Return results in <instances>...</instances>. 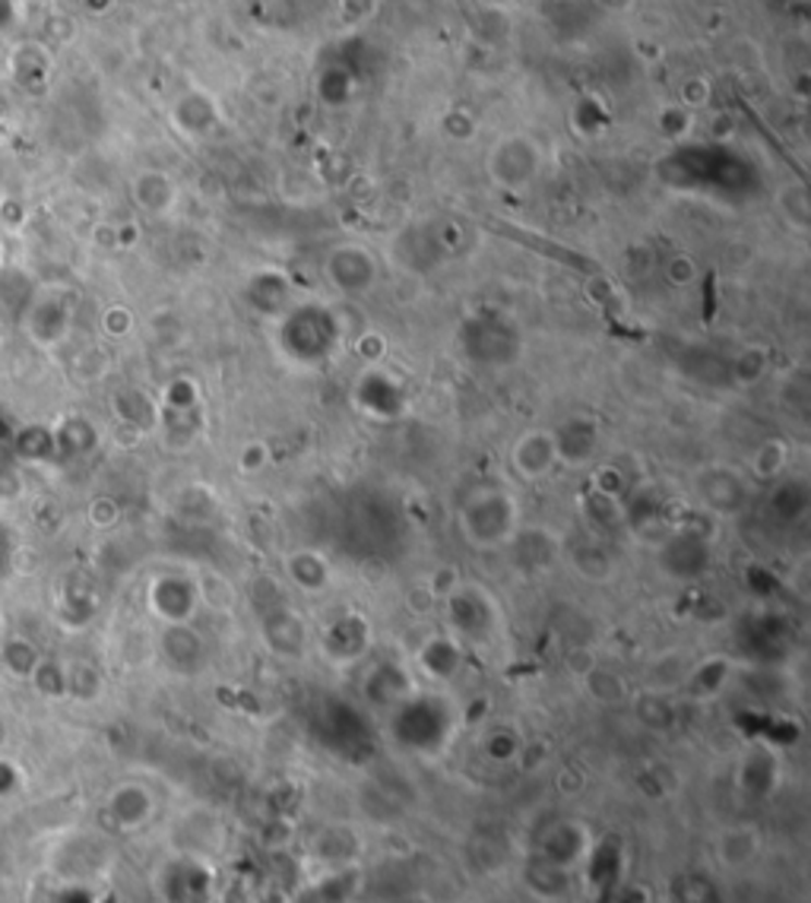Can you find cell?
<instances>
[{
    "instance_id": "cell-6",
    "label": "cell",
    "mask_w": 811,
    "mask_h": 903,
    "mask_svg": "<svg viewBox=\"0 0 811 903\" xmlns=\"http://www.w3.org/2000/svg\"><path fill=\"white\" fill-rule=\"evenodd\" d=\"M554 450H558V463L568 467H584L593 460L596 447H599V429L589 419H571L561 429H552Z\"/></svg>"
},
{
    "instance_id": "cell-9",
    "label": "cell",
    "mask_w": 811,
    "mask_h": 903,
    "mask_svg": "<svg viewBox=\"0 0 811 903\" xmlns=\"http://www.w3.org/2000/svg\"><path fill=\"white\" fill-rule=\"evenodd\" d=\"M771 504H774V514H777L779 520L799 523L809 514V489L802 482H796V479H777V489L771 495Z\"/></svg>"
},
{
    "instance_id": "cell-11",
    "label": "cell",
    "mask_w": 811,
    "mask_h": 903,
    "mask_svg": "<svg viewBox=\"0 0 811 903\" xmlns=\"http://www.w3.org/2000/svg\"><path fill=\"white\" fill-rule=\"evenodd\" d=\"M593 492H596L599 498L618 502V498L628 492V479H624V472L618 467H599L596 469V475H593Z\"/></svg>"
},
{
    "instance_id": "cell-5",
    "label": "cell",
    "mask_w": 811,
    "mask_h": 903,
    "mask_svg": "<svg viewBox=\"0 0 811 903\" xmlns=\"http://www.w3.org/2000/svg\"><path fill=\"white\" fill-rule=\"evenodd\" d=\"M511 463L517 469L520 479L526 482H542L552 475V469L558 467V450H554L552 429H533L520 437L511 450Z\"/></svg>"
},
{
    "instance_id": "cell-2",
    "label": "cell",
    "mask_w": 811,
    "mask_h": 903,
    "mask_svg": "<svg viewBox=\"0 0 811 903\" xmlns=\"http://www.w3.org/2000/svg\"><path fill=\"white\" fill-rule=\"evenodd\" d=\"M486 168L501 191H526L542 171V149L533 136L508 134L488 149Z\"/></svg>"
},
{
    "instance_id": "cell-7",
    "label": "cell",
    "mask_w": 811,
    "mask_h": 903,
    "mask_svg": "<svg viewBox=\"0 0 811 903\" xmlns=\"http://www.w3.org/2000/svg\"><path fill=\"white\" fill-rule=\"evenodd\" d=\"M286 574L298 590L321 593L330 583V562L318 549H295L286 555Z\"/></svg>"
},
{
    "instance_id": "cell-10",
    "label": "cell",
    "mask_w": 811,
    "mask_h": 903,
    "mask_svg": "<svg viewBox=\"0 0 811 903\" xmlns=\"http://www.w3.org/2000/svg\"><path fill=\"white\" fill-rule=\"evenodd\" d=\"M789 463V447L783 441H764L758 450H754V460H751V472L764 482H777L786 472Z\"/></svg>"
},
{
    "instance_id": "cell-12",
    "label": "cell",
    "mask_w": 811,
    "mask_h": 903,
    "mask_svg": "<svg viewBox=\"0 0 811 903\" xmlns=\"http://www.w3.org/2000/svg\"><path fill=\"white\" fill-rule=\"evenodd\" d=\"M761 374H764V356H761L758 349L742 352V356H739V365H736V377H739L742 384H754Z\"/></svg>"
},
{
    "instance_id": "cell-4",
    "label": "cell",
    "mask_w": 811,
    "mask_h": 903,
    "mask_svg": "<svg viewBox=\"0 0 811 903\" xmlns=\"http://www.w3.org/2000/svg\"><path fill=\"white\" fill-rule=\"evenodd\" d=\"M694 495L701 507L719 517H732L748 504L746 479L729 467H704L694 475Z\"/></svg>"
},
{
    "instance_id": "cell-8",
    "label": "cell",
    "mask_w": 811,
    "mask_h": 903,
    "mask_svg": "<svg viewBox=\"0 0 811 903\" xmlns=\"http://www.w3.org/2000/svg\"><path fill=\"white\" fill-rule=\"evenodd\" d=\"M175 121H178L181 131L200 136L206 134L213 124H219V108L203 93H188L184 99L175 105Z\"/></svg>"
},
{
    "instance_id": "cell-3",
    "label": "cell",
    "mask_w": 811,
    "mask_h": 903,
    "mask_svg": "<svg viewBox=\"0 0 811 903\" xmlns=\"http://www.w3.org/2000/svg\"><path fill=\"white\" fill-rule=\"evenodd\" d=\"M326 282L343 296H365L378 279V261L361 244H339L326 254Z\"/></svg>"
},
{
    "instance_id": "cell-13",
    "label": "cell",
    "mask_w": 811,
    "mask_h": 903,
    "mask_svg": "<svg viewBox=\"0 0 811 903\" xmlns=\"http://www.w3.org/2000/svg\"><path fill=\"white\" fill-rule=\"evenodd\" d=\"M266 460H270V454H266L263 444H248V447L241 450V469H245V472H258V469H263Z\"/></svg>"
},
{
    "instance_id": "cell-1",
    "label": "cell",
    "mask_w": 811,
    "mask_h": 903,
    "mask_svg": "<svg viewBox=\"0 0 811 903\" xmlns=\"http://www.w3.org/2000/svg\"><path fill=\"white\" fill-rule=\"evenodd\" d=\"M460 533L479 549L504 545L517 535V504L501 489H486L460 507Z\"/></svg>"
}]
</instances>
